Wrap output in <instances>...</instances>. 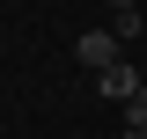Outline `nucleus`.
<instances>
[{
	"label": "nucleus",
	"mask_w": 147,
	"mask_h": 139,
	"mask_svg": "<svg viewBox=\"0 0 147 139\" xmlns=\"http://www.w3.org/2000/svg\"><path fill=\"white\" fill-rule=\"evenodd\" d=\"M96 88H103L110 103H132L147 81H140V66H132V59H118V66H103V73H96Z\"/></svg>",
	"instance_id": "f03ea898"
},
{
	"label": "nucleus",
	"mask_w": 147,
	"mask_h": 139,
	"mask_svg": "<svg viewBox=\"0 0 147 139\" xmlns=\"http://www.w3.org/2000/svg\"><path fill=\"white\" fill-rule=\"evenodd\" d=\"M125 132H147V88H140V95L125 103Z\"/></svg>",
	"instance_id": "20e7f679"
},
{
	"label": "nucleus",
	"mask_w": 147,
	"mask_h": 139,
	"mask_svg": "<svg viewBox=\"0 0 147 139\" xmlns=\"http://www.w3.org/2000/svg\"><path fill=\"white\" fill-rule=\"evenodd\" d=\"M125 7H140V0H110V15H125Z\"/></svg>",
	"instance_id": "39448f33"
},
{
	"label": "nucleus",
	"mask_w": 147,
	"mask_h": 139,
	"mask_svg": "<svg viewBox=\"0 0 147 139\" xmlns=\"http://www.w3.org/2000/svg\"><path fill=\"white\" fill-rule=\"evenodd\" d=\"M125 139H147V132H125Z\"/></svg>",
	"instance_id": "423d86ee"
},
{
	"label": "nucleus",
	"mask_w": 147,
	"mask_h": 139,
	"mask_svg": "<svg viewBox=\"0 0 147 139\" xmlns=\"http://www.w3.org/2000/svg\"><path fill=\"white\" fill-rule=\"evenodd\" d=\"M74 59H81V66H118V59H125V37L118 29H88V37H74Z\"/></svg>",
	"instance_id": "f257e3e1"
},
{
	"label": "nucleus",
	"mask_w": 147,
	"mask_h": 139,
	"mask_svg": "<svg viewBox=\"0 0 147 139\" xmlns=\"http://www.w3.org/2000/svg\"><path fill=\"white\" fill-rule=\"evenodd\" d=\"M110 29H118V37H140V29H147V7H125V15H110Z\"/></svg>",
	"instance_id": "7ed1b4c3"
}]
</instances>
